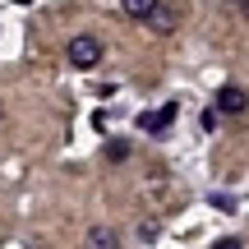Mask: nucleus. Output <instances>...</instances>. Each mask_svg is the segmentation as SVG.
<instances>
[{
    "mask_svg": "<svg viewBox=\"0 0 249 249\" xmlns=\"http://www.w3.org/2000/svg\"><path fill=\"white\" fill-rule=\"evenodd\" d=\"M102 60V42L97 37H70V65L74 70H92Z\"/></svg>",
    "mask_w": 249,
    "mask_h": 249,
    "instance_id": "f257e3e1",
    "label": "nucleus"
},
{
    "mask_svg": "<svg viewBox=\"0 0 249 249\" xmlns=\"http://www.w3.org/2000/svg\"><path fill=\"white\" fill-rule=\"evenodd\" d=\"M217 111H222V116H245L249 111V92L235 88V83H226V88L217 92Z\"/></svg>",
    "mask_w": 249,
    "mask_h": 249,
    "instance_id": "f03ea898",
    "label": "nucleus"
},
{
    "mask_svg": "<svg viewBox=\"0 0 249 249\" xmlns=\"http://www.w3.org/2000/svg\"><path fill=\"white\" fill-rule=\"evenodd\" d=\"M171 120H176V107H157L152 116H143L139 124H143L148 134H161V129H171Z\"/></svg>",
    "mask_w": 249,
    "mask_h": 249,
    "instance_id": "7ed1b4c3",
    "label": "nucleus"
},
{
    "mask_svg": "<svg viewBox=\"0 0 249 249\" xmlns=\"http://www.w3.org/2000/svg\"><path fill=\"white\" fill-rule=\"evenodd\" d=\"M88 249H120V235L111 226H92L88 231Z\"/></svg>",
    "mask_w": 249,
    "mask_h": 249,
    "instance_id": "20e7f679",
    "label": "nucleus"
},
{
    "mask_svg": "<svg viewBox=\"0 0 249 249\" xmlns=\"http://www.w3.org/2000/svg\"><path fill=\"white\" fill-rule=\"evenodd\" d=\"M148 23L157 28V33H171V28H176V14H171V9H166V5H161V0H157V9H152V14H148Z\"/></svg>",
    "mask_w": 249,
    "mask_h": 249,
    "instance_id": "39448f33",
    "label": "nucleus"
},
{
    "mask_svg": "<svg viewBox=\"0 0 249 249\" xmlns=\"http://www.w3.org/2000/svg\"><path fill=\"white\" fill-rule=\"evenodd\" d=\"M152 9H157V0H124V14L129 18H148Z\"/></svg>",
    "mask_w": 249,
    "mask_h": 249,
    "instance_id": "423d86ee",
    "label": "nucleus"
},
{
    "mask_svg": "<svg viewBox=\"0 0 249 249\" xmlns=\"http://www.w3.org/2000/svg\"><path fill=\"white\" fill-rule=\"evenodd\" d=\"M107 157L111 161H124V157H129V143H124V139H111L107 143Z\"/></svg>",
    "mask_w": 249,
    "mask_h": 249,
    "instance_id": "0eeeda50",
    "label": "nucleus"
},
{
    "mask_svg": "<svg viewBox=\"0 0 249 249\" xmlns=\"http://www.w3.org/2000/svg\"><path fill=\"white\" fill-rule=\"evenodd\" d=\"M213 249H245V240H240V235H222Z\"/></svg>",
    "mask_w": 249,
    "mask_h": 249,
    "instance_id": "6e6552de",
    "label": "nucleus"
},
{
    "mask_svg": "<svg viewBox=\"0 0 249 249\" xmlns=\"http://www.w3.org/2000/svg\"><path fill=\"white\" fill-rule=\"evenodd\" d=\"M0 124H5V111H0Z\"/></svg>",
    "mask_w": 249,
    "mask_h": 249,
    "instance_id": "1a4fd4ad",
    "label": "nucleus"
}]
</instances>
